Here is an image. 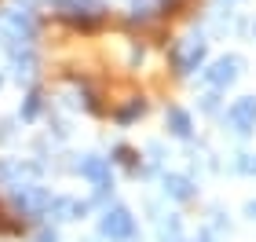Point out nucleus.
I'll use <instances>...</instances> for the list:
<instances>
[{"mask_svg": "<svg viewBox=\"0 0 256 242\" xmlns=\"http://www.w3.org/2000/svg\"><path fill=\"white\" fill-rule=\"evenodd\" d=\"M99 227H102V235L106 238H114V242H128L136 235V220H132V213L128 209H106V216L99 220Z\"/></svg>", "mask_w": 256, "mask_h": 242, "instance_id": "f257e3e1", "label": "nucleus"}, {"mask_svg": "<svg viewBox=\"0 0 256 242\" xmlns=\"http://www.w3.org/2000/svg\"><path fill=\"white\" fill-rule=\"evenodd\" d=\"M15 202L22 205V209H30V213H44V209H52V194L44 191V187H33V183H26V187H18V191H15Z\"/></svg>", "mask_w": 256, "mask_h": 242, "instance_id": "f03ea898", "label": "nucleus"}, {"mask_svg": "<svg viewBox=\"0 0 256 242\" xmlns=\"http://www.w3.org/2000/svg\"><path fill=\"white\" fill-rule=\"evenodd\" d=\"M77 169H80V176H88L96 187H110V161L106 158H84Z\"/></svg>", "mask_w": 256, "mask_h": 242, "instance_id": "7ed1b4c3", "label": "nucleus"}, {"mask_svg": "<svg viewBox=\"0 0 256 242\" xmlns=\"http://www.w3.org/2000/svg\"><path fill=\"white\" fill-rule=\"evenodd\" d=\"M230 121H234L238 132H252V125H256V99L234 103V107H230Z\"/></svg>", "mask_w": 256, "mask_h": 242, "instance_id": "20e7f679", "label": "nucleus"}, {"mask_svg": "<svg viewBox=\"0 0 256 242\" xmlns=\"http://www.w3.org/2000/svg\"><path fill=\"white\" fill-rule=\"evenodd\" d=\"M168 125H172L176 136H190V118L183 110H168Z\"/></svg>", "mask_w": 256, "mask_h": 242, "instance_id": "39448f33", "label": "nucleus"}, {"mask_svg": "<svg viewBox=\"0 0 256 242\" xmlns=\"http://www.w3.org/2000/svg\"><path fill=\"white\" fill-rule=\"evenodd\" d=\"M234 66H238V59H230V63H220L216 66V70H212V81H216V85H230V81H234Z\"/></svg>", "mask_w": 256, "mask_h": 242, "instance_id": "423d86ee", "label": "nucleus"}, {"mask_svg": "<svg viewBox=\"0 0 256 242\" xmlns=\"http://www.w3.org/2000/svg\"><path fill=\"white\" fill-rule=\"evenodd\" d=\"M165 187L176 194V198H190V194H194L190 180H183V176H168V180H165Z\"/></svg>", "mask_w": 256, "mask_h": 242, "instance_id": "0eeeda50", "label": "nucleus"}, {"mask_svg": "<svg viewBox=\"0 0 256 242\" xmlns=\"http://www.w3.org/2000/svg\"><path fill=\"white\" fill-rule=\"evenodd\" d=\"M118 161H124V165H132L136 158H132V151H128V147H118Z\"/></svg>", "mask_w": 256, "mask_h": 242, "instance_id": "6e6552de", "label": "nucleus"}, {"mask_svg": "<svg viewBox=\"0 0 256 242\" xmlns=\"http://www.w3.org/2000/svg\"><path fill=\"white\" fill-rule=\"evenodd\" d=\"M249 216H256V202H249Z\"/></svg>", "mask_w": 256, "mask_h": 242, "instance_id": "1a4fd4ad", "label": "nucleus"}]
</instances>
